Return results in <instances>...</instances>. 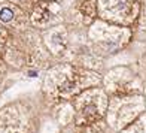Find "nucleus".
Instances as JSON below:
<instances>
[{
  "label": "nucleus",
  "mask_w": 146,
  "mask_h": 133,
  "mask_svg": "<svg viewBox=\"0 0 146 133\" xmlns=\"http://www.w3.org/2000/svg\"><path fill=\"white\" fill-rule=\"evenodd\" d=\"M12 18H14V12H12L11 9L3 8L2 11H0V19H2V21L8 23V21H11Z\"/></svg>",
  "instance_id": "f257e3e1"
}]
</instances>
